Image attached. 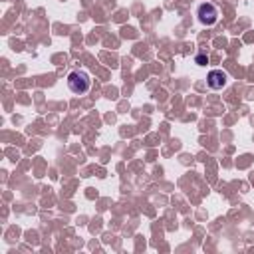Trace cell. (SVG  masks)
<instances>
[{
  "label": "cell",
  "mask_w": 254,
  "mask_h": 254,
  "mask_svg": "<svg viewBox=\"0 0 254 254\" xmlns=\"http://www.w3.org/2000/svg\"><path fill=\"white\" fill-rule=\"evenodd\" d=\"M67 87H69L71 93H75V95H83V93L89 91V87H91V79H89V75H87L85 71L75 69V71H71V73L67 75Z\"/></svg>",
  "instance_id": "1"
},
{
  "label": "cell",
  "mask_w": 254,
  "mask_h": 254,
  "mask_svg": "<svg viewBox=\"0 0 254 254\" xmlns=\"http://www.w3.org/2000/svg\"><path fill=\"white\" fill-rule=\"evenodd\" d=\"M196 16L200 20V24L204 26H212L216 20H218V8L212 4V2H202L196 10Z\"/></svg>",
  "instance_id": "2"
},
{
  "label": "cell",
  "mask_w": 254,
  "mask_h": 254,
  "mask_svg": "<svg viewBox=\"0 0 254 254\" xmlns=\"http://www.w3.org/2000/svg\"><path fill=\"white\" fill-rule=\"evenodd\" d=\"M206 83L210 89H222L228 83V73L222 69H210L206 75Z\"/></svg>",
  "instance_id": "3"
},
{
  "label": "cell",
  "mask_w": 254,
  "mask_h": 254,
  "mask_svg": "<svg viewBox=\"0 0 254 254\" xmlns=\"http://www.w3.org/2000/svg\"><path fill=\"white\" fill-rule=\"evenodd\" d=\"M194 62H196L198 65H206V64H208V56H204V54H198V56L194 58Z\"/></svg>",
  "instance_id": "4"
}]
</instances>
